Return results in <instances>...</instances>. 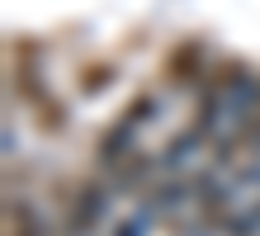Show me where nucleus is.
Here are the masks:
<instances>
[{"label":"nucleus","mask_w":260,"mask_h":236,"mask_svg":"<svg viewBox=\"0 0 260 236\" xmlns=\"http://www.w3.org/2000/svg\"><path fill=\"white\" fill-rule=\"evenodd\" d=\"M118 208V194L100 175L95 180H81L62 194V222H57V236H104L114 227V213Z\"/></svg>","instance_id":"f257e3e1"},{"label":"nucleus","mask_w":260,"mask_h":236,"mask_svg":"<svg viewBox=\"0 0 260 236\" xmlns=\"http://www.w3.org/2000/svg\"><path fill=\"white\" fill-rule=\"evenodd\" d=\"M208 66H213L208 47L199 38H185V43L171 47V57H166V85L171 90H204Z\"/></svg>","instance_id":"f03ea898"},{"label":"nucleus","mask_w":260,"mask_h":236,"mask_svg":"<svg viewBox=\"0 0 260 236\" xmlns=\"http://www.w3.org/2000/svg\"><path fill=\"white\" fill-rule=\"evenodd\" d=\"M137 137H142V132H137L133 123H123V118H114V123H104V128H100V137H95V175L100 180H109L133 151H142V147H137Z\"/></svg>","instance_id":"7ed1b4c3"},{"label":"nucleus","mask_w":260,"mask_h":236,"mask_svg":"<svg viewBox=\"0 0 260 236\" xmlns=\"http://www.w3.org/2000/svg\"><path fill=\"white\" fill-rule=\"evenodd\" d=\"M5 236H57V227L48 217H38V208L24 194L5 198Z\"/></svg>","instance_id":"20e7f679"},{"label":"nucleus","mask_w":260,"mask_h":236,"mask_svg":"<svg viewBox=\"0 0 260 236\" xmlns=\"http://www.w3.org/2000/svg\"><path fill=\"white\" fill-rule=\"evenodd\" d=\"M161 114H166V99H161V90H151V85L133 90V99L118 109V118H123V123H133L137 132L156 128V123H161Z\"/></svg>","instance_id":"39448f33"},{"label":"nucleus","mask_w":260,"mask_h":236,"mask_svg":"<svg viewBox=\"0 0 260 236\" xmlns=\"http://www.w3.org/2000/svg\"><path fill=\"white\" fill-rule=\"evenodd\" d=\"M114 76H118L114 61H90V66H81V94H104L114 85Z\"/></svg>","instance_id":"423d86ee"},{"label":"nucleus","mask_w":260,"mask_h":236,"mask_svg":"<svg viewBox=\"0 0 260 236\" xmlns=\"http://www.w3.org/2000/svg\"><path fill=\"white\" fill-rule=\"evenodd\" d=\"M147 217H137V213H128V217H114V227H109V236H147Z\"/></svg>","instance_id":"0eeeda50"},{"label":"nucleus","mask_w":260,"mask_h":236,"mask_svg":"<svg viewBox=\"0 0 260 236\" xmlns=\"http://www.w3.org/2000/svg\"><path fill=\"white\" fill-rule=\"evenodd\" d=\"M255 99H260V85H255Z\"/></svg>","instance_id":"6e6552de"}]
</instances>
